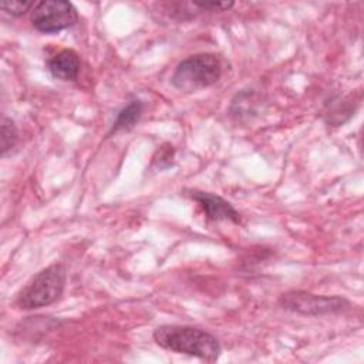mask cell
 <instances>
[{"label":"cell","instance_id":"cell-1","mask_svg":"<svg viewBox=\"0 0 364 364\" xmlns=\"http://www.w3.org/2000/svg\"><path fill=\"white\" fill-rule=\"evenodd\" d=\"M155 343L169 351L188 354L206 361L220 355V344L206 330L192 326H161L152 334Z\"/></svg>","mask_w":364,"mask_h":364},{"label":"cell","instance_id":"cell-2","mask_svg":"<svg viewBox=\"0 0 364 364\" xmlns=\"http://www.w3.org/2000/svg\"><path fill=\"white\" fill-rule=\"evenodd\" d=\"M220 75V58L212 53H199L186 57L176 65L171 82L179 91L193 92L215 84Z\"/></svg>","mask_w":364,"mask_h":364},{"label":"cell","instance_id":"cell-3","mask_svg":"<svg viewBox=\"0 0 364 364\" xmlns=\"http://www.w3.org/2000/svg\"><path fill=\"white\" fill-rule=\"evenodd\" d=\"M65 286V267L54 263L40 270L31 280L20 290L16 304L23 310H31L54 303Z\"/></svg>","mask_w":364,"mask_h":364},{"label":"cell","instance_id":"cell-4","mask_svg":"<svg viewBox=\"0 0 364 364\" xmlns=\"http://www.w3.org/2000/svg\"><path fill=\"white\" fill-rule=\"evenodd\" d=\"M78 20L75 7L68 1L46 0L34 4L31 11L33 27L46 34L58 33L74 26Z\"/></svg>","mask_w":364,"mask_h":364},{"label":"cell","instance_id":"cell-5","mask_svg":"<svg viewBox=\"0 0 364 364\" xmlns=\"http://www.w3.org/2000/svg\"><path fill=\"white\" fill-rule=\"evenodd\" d=\"M280 304L303 316H323L343 311L350 303L338 296H318L309 291L291 290L280 296Z\"/></svg>","mask_w":364,"mask_h":364},{"label":"cell","instance_id":"cell-6","mask_svg":"<svg viewBox=\"0 0 364 364\" xmlns=\"http://www.w3.org/2000/svg\"><path fill=\"white\" fill-rule=\"evenodd\" d=\"M188 195L198 202V205L202 208L203 213L212 219V220H230L233 223H240V215L239 212L223 198L210 193L203 192L198 189H189Z\"/></svg>","mask_w":364,"mask_h":364},{"label":"cell","instance_id":"cell-7","mask_svg":"<svg viewBox=\"0 0 364 364\" xmlns=\"http://www.w3.org/2000/svg\"><path fill=\"white\" fill-rule=\"evenodd\" d=\"M47 67L54 78L73 81L80 73V57L74 50L64 48L47 61Z\"/></svg>","mask_w":364,"mask_h":364},{"label":"cell","instance_id":"cell-8","mask_svg":"<svg viewBox=\"0 0 364 364\" xmlns=\"http://www.w3.org/2000/svg\"><path fill=\"white\" fill-rule=\"evenodd\" d=\"M142 109H144V105H142V102L139 100L131 101L128 105H125L118 112L109 134H115V132H119V131L131 129L139 121V118L142 115Z\"/></svg>","mask_w":364,"mask_h":364},{"label":"cell","instance_id":"cell-9","mask_svg":"<svg viewBox=\"0 0 364 364\" xmlns=\"http://www.w3.org/2000/svg\"><path fill=\"white\" fill-rule=\"evenodd\" d=\"M17 142V129L14 122L3 115L1 119V154L6 155L10 149L14 148Z\"/></svg>","mask_w":364,"mask_h":364},{"label":"cell","instance_id":"cell-10","mask_svg":"<svg viewBox=\"0 0 364 364\" xmlns=\"http://www.w3.org/2000/svg\"><path fill=\"white\" fill-rule=\"evenodd\" d=\"M34 6L33 1H11V0H6V1H1L0 7L3 11L14 16V17H18V16H23L24 13H27L31 7Z\"/></svg>","mask_w":364,"mask_h":364},{"label":"cell","instance_id":"cell-11","mask_svg":"<svg viewBox=\"0 0 364 364\" xmlns=\"http://www.w3.org/2000/svg\"><path fill=\"white\" fill-rule=\"evenodd\" d=\"M192 4L203 10L223 11V10H229L233 6V1H193Z\"/></svg>","mask_w":364,"mask_h":364}]
</instances>
